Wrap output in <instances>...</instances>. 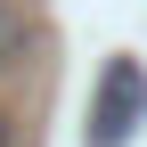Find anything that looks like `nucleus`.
<instances>
[{"label": "nucleus", "instance_id": "obj_2", "mask_svg": "<svg viewBox=\"0 0 147 147\" xmlns=\"http://www.w3.org/2000/svg\"><path fill=\"white\" fill-rule=\"evenodd\" d=\"M25 57H33V8L0 0V74H16Z\"/></svg>", "mask_w": 147, "mask_h": 147}, {"label": "nucleus", "instance_id": "obj_3", "mask_svg": "<svg viewBox=\"0 0 147 147\" xmlns=\"http://www.w3.org/2000/svg\"><path fill=\"white\" fill-rule=\"evenodd\" d=\"M0 147H8V115H0Z\"/></svg>", "mask_w": 147, "mask_h": 147}, {"label": "nucleus", "instance_id": "obj_1", "mask_svg": "<svg viewBox=\"0 0 147 147\" xmlns=\"http://www.w3.org/2000/svg\"><path fill=\"white\" fill-rule=\"evenodd\" d=\"M139 115H147V74H139V57H115V65L98 74L90 147H115V139H131V131H139Z\"/></svg>", "mask_w": 147, "mask_h": 147}]
</instances>
